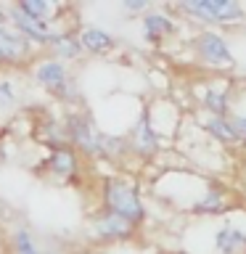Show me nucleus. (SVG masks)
<instances>
[{"instance_id":"nucleus-1","label":"nucleus","mask_w":246,"mask_h":254,"mask_svg":"<svg viewBox=\"0 0 246 254\" xmlns=\"http://www.w3.org/2000/svg\"><path fill=\"white\" fill-rule=\"evenodd\" d=\"M103 201H106V212L119 214L127 222H132V225L143 220V204L138 198V190L130 183L106 180V186H103Z\"/></svg>"},{"instance_id":"nucleus-2","label":"nucleus","mask_w":246,"mask_h":254,"mask_svg":"<svg viewBox=\"0 0 246 254\" xmlns=\"http://www.w3.org/2000/svg\"><path fill=\"white\" fill-rule=\"evenodd\" d=\"M63 138L77 154L85 156H98V130L93 127L90 117L82 111H66L61 119Z\"/></svg>"},{"instance_id":"nucleus-3","label":"nucleus","mask_w":246,"mask_h":254,"mask_svg":"<svg viewBox=\"0 0 246 254\" xmlns=\"http://www.w3.org/2000/svg\"><path fill=\"white\" fill-rule=\"evenodd\" d=\"M5 13H8V24L19 32L21 37H27L32 45H48L51 48L53 43V37L59 35V32L53 29V21L51 24H45V21H35V19H29V16H24L16 5H8L5 8Z\"/></svg>"},{"instance_id":"nucleus-4","label":"nucleus","mask_w":246,"mask_h":254,"mask_svg":"<svg viewBox=\"0 0 246 254\" xmlns=\"http://www.w3.org/2000/svg\"><path fill=\"white\" fill-rule=\"evenodd\" d=\"M35 56V45L27 37H21L13 27H0V64L5 66H21V64L32 61Z\"/></svg>"},{"instance_id":"nucleus-5","label":"nucleus","mask_w":246,"mask_h":254,"mask_svg":"<svg viewBox=\"0 0 246 254\" xmlns=\"http://www.w3.org/2000/svg\"><path fill=\"white\" fill-rule=\"evenodd\" d=\"M32 74H35L37 85L45 87L51 95H59L63 90V85L69 82V69L66 64H61L59 59H53V56H48V59H40L35 64V69H32Z\"/></svg>"},{"instance_id":"nucleus-6","label":"nucleus","mask_w":246,"mask_h":254,"mask_svg":"<svg viewBox=\"0 0 246 254\" xmlns=\"http://www.w3.org/2000/svg\"><path fill=\"white\" fill-rule=\"evenodd\" d=\"M45 172L56 180H71L77 178L79 172V154L69 143L63 146H56L48 151V159H45Z\"/></svg>"},{"instance_id":"nucleus-7","label":"nucleus","mask_w":246,"mask_h":254,"mask_svg":"<svg viewBox=\"0 0 246 254\" xmlns=\"http://www.w3.org/2000/svg\"><path fill=\"white\" fill-rule=\"evenodd\" d=\"M183 8L196 16H206V19H238L244 13L241 5L230 0H188L183 3Z\"/></svg>"},{"instance_id":"nucleus-8","label":"nucleus","mask_w":246,"mask_h":254,"mask_svg":"<svg viewBox=\"0 0 246 254\" xmlns=\"http://www.w3.org/2000/svg\"><path fill=\"white\" fill-rule=\"evenodd\" d=\"M93 233H95V238H101V241H119V238H127L132 233V222H127L124 217H119V214L103 212L101 217L93 220Z\"/></svg>"},{"instance_id":"nucleus-9","label":"nucleus","mask_w":246,"mask_h":254,"mask_svg":"<svg viewBox=\"0 0 246 254\" xmlns=\"http://www.w3.org/2000/svg\"><path fill=\"white\" fill-rule=\"evenodd\" d=\"M51 53H53V59H59L61 64H69V61L79 59L85 51H82V43H79V37L74 32H59L51 43Z\"/></svg>"},{"instance_id":"nucleus-10","label":"nucleus","mask_w":246,"mask_h":254,"mask_svg":"<svg viewBox=\"0 0 246 254\" xmlns=\"http://www.w3.org/2000/svg\"><path fill=\"white\" fill-rule=\"evenodd\" d=\"M79 43H82V51L85 53H95V56H103L114 48V37L109 32H103L98 27H85L79 32Z\"/></svg>"},{"instance_id":"nucleus-11","label":"nucleus","mask_w":246,"mask_h":254,"mask_svg":"<svg viewBox=\"0 0 246 254\" xmlns=\"http://www.w3.org/2000/svg\"><path fill=\"white\" fill-rule=\"evenodd\" d=\"M198 51L206 61H214V64H222V61H230V51L225 48V43L212 35V32H204L201 37H198Z\"/></svg>"},{"instance_id":"nucleus-12","label":"nucleus","mask_w":246,"mask_h":254,"mask_svg":"<svg viewBox=\"0 0 246 254\" xmlns=\"http://www.w3.org/2000/svg\"><path fill=\"white\" fill-rule=\"evenodd\" d=\"M24 16H29V19L35 21H45L51 24L53 16H56V3H51V0H19V3H13Z\"/></svg>"},{"instance_id":"nucleus-13","label":"nucleus","mask_w":246,"mask_h":254,"mask_svg":"<svg viewBox=\"0 0 246 254\" xmlns=\"http://www.w3.org/2000/svg\"><path fill=\"white\" fill-rule=\"evenodd\" d=\"M132 146H135V151H140V154H151V151L156 148V135H154V130H151V125H148L146 117L140 119L138 127H135Z\"/></svg>"},{"instance_id":"nucleus-14","label":"nucleus","mask_w":246,"mask_h":254,"mask_svg":"<svg viewBox=\"0 0 246 254\" xmlns=\"http://www.w3.org/2000/svg\"><path fill=\"white\" fill-rule=\"evenodd\" d=\"M11 246H13L16 254H40L37 244H35V236H32L27 228H16V230H13Z\"/></svg>"},{"instance_id":"nucleus-15","label":"nucleus","mask_w":246,"mask_h":254,"mask_svg":"<svg viewBox=\"0 0 246 254\" xmlns=\"http://www.w3.org/2000/svg\"><path fill=\"white\" fill-rule=\"evenodd\" d=\"M241 246H246V236L244 233H238V230H220L217 233V249L220 252H225V254H233L236 249H241Z\"/></svg>"},{"instance_id":"nucleus-16","label":"nucleus","mask_w":246,"mask_h":254,"mask_svg":"<svg viewBox=\"0 0 246 254\" xmlns=\"http://www.w3.org/2000/svg\"><path fill=\"white\" fill-rule=\"evenodd\" d=\"M143 27H146V35H148V37H159V35H167V32H172V21L164 19L162 13H151V16H146Z\"/></svg>"},{"instance_id":"nucleus-17","label":"nucleus","mask_w":246,"mask_h":254,"mask_svg":"<svg viewBox=\"0 0 246 254\" xmlns=\"http://www.w3.org/2000/svg\"><path fill=\"white\" fill-rule=\"evenodd\" d=\"M16 106V87L11 79H0V111Z\"/></svg>"},{"instance_id":"nucleus-18","label":"nucleus","mask_w":246,"mask_h":254,"mask_svg":"<svg viewBox=\"0 0 246 254\" xmlns=\"http://www.w3.org/2000/svg\"><path fill=\"white\" fill-rule=\"evenodd\" d=\"M209 130H214V135H220V138H225V140L236 138L233 130H230V125L222 122V119H212V122H209Z\"/></svg>"},{"instance_id":"nucleus-19","label":"nucleus","mask_w":246,"mask_h":254,"mask_svg":"<svg viewBox=\"0 0 246 254\" xmlns=\"http://www.w3.org/2000/svg\"><path fill=\"white\" fill-rule=\"evenodd\" d=\"M230 130H233V135H246V117H236L230 122Z\"/></svg>"},{"instance_id":"nucleus-20","label":"nucleus","mask_w":246,"mask_h":254,"mask_svg":"<svg viewBox=\"0 0 246 254\" xmlns=\"http://www.w3.org/2000/svg\"><path fill=\"white\" fill-rule=\"evenodd\" d=\"M217 204H220V193H209L198 206H201V209H212V206H217Z\"/></svg>"},{"instance_id":"nucleus-21","label":"nucleus","mask_w":246,"mask_h":254,"mask_svg":"<svg viewBox=\"0 0 246 254\" xmlns=\"http://www.w3.org/2000/svg\"><path fill=\"white\" fill-rule=\"evenodd\" d=\"M127 11H143V8H146L148 3H143V0H127V3H122Z\"/></svg>"},{"instance_id":"nucleus-22","label":"nucleus","mask_w":246,"mask_h":254,"mask_svg":"<svg viewBox=\"0 0 246 254\" xmlns=\"http://www.w3.org/2000/svg\"><path fill=\"white\" fill-rule=\"evenodd\" d=\"M8 24V13H5V8H0V27H5Z\"/></svg>"}]
</instances>
